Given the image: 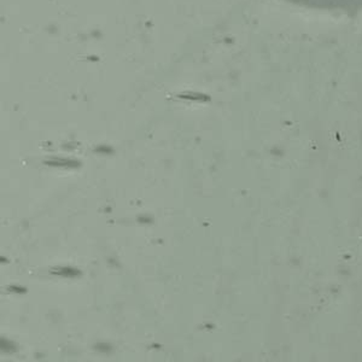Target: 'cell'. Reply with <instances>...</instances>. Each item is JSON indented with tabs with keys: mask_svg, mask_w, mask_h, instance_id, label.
Listing matches in <instances>:
<instances>
[{
	"mask_svg": "<svg viewBox=\"0 0 362 362\" xmlns=\"http://www.w3.org/2000/svg\"><path fill=\"white\" fill-rule=\"evenodd\" d=\"M49 165H63V167H73L74 162L70 160H52L51 162H47Z\"/></svg>",
	"mask_w": 362,
	"mask_h": 362,
	"instance_id": "cell-1",
	"label": "cell"
}]
</instances>
